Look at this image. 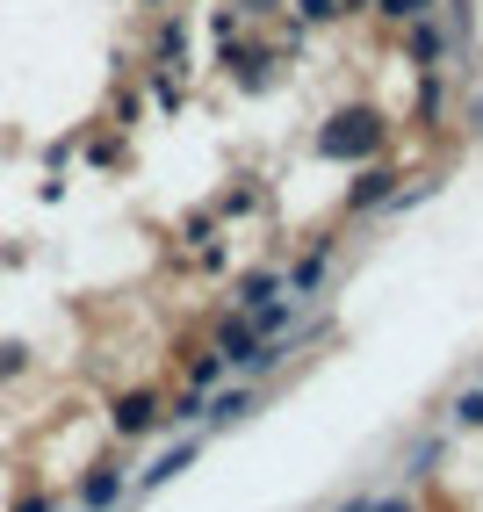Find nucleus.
<instances>
[{
    "label": "nucleus",
    "instance_id": "2",
    "mask_svg": "<svg viewBox=\"0 0 483 512\" xmlns=\"http://www.w3.org/2000/svg\"><path fill=\"white\" fill-rule=\"evenodd\" d=\"M202 412H210V426H224V419L246 412V390H231V397H217V404H202Z\"/></svg>",
    "mask_w": 483,
    "mask_h": 512
},
{
    "label": "nucleus",
    "instance_id": "7",
    "mask_svg": "<svg viewBox=\"0 0 483 512\" xmlns=\"http://www.w3.org/2000/svg\"><path fill=\"white\" fill-rule=\"evenodd\" d=\"M390 8H397V15H411V22H419V15L433 8V0H390Z\"/></svg>",
    "mask_w": 483,
    "mask_h": 512
},
{
    "label": "nucleus",
    "instance_id": "1",
    "mask_svg": "<svg viewBox=\"0 0 483 512\" xmlns=\"http://www.w3.org/2000/svg\"><path fill=\"white\" fill-rule=\"evenodd\" d=\"M195 448H202V440H181V448H174V455H159V462L145 469V484L159 491V484H166V476H174V469H188V462H195Z\"/></svg>",
    "mask_w": 483,
    "mask_h": 512
},
{
    "label": "nucleus",
    "instance_id": "4",
    "mask_svg": "<svg viewBox=\"0 0 483 512\" xmlns=\"http://www.w3.org/2000/svg\"><path fill=\"white\" fill-rule=\"evenodd\" d=\"M267 296H274V275H253L246 289H238V303H253V311H260V303H267Z\"/></svg>",
    "mask_w": 483,
    "mask_h": 512
},
{
    "label": "nucleus",
    "instance_id": "5",
    "mask_svg": "<svg viewBox=\"0 0 483 512\" xmlns=\"http://www.w3.org/2000/svg\"><path fill=\"white\" fill-rule=\"evenodd\" d=\"M137 426H152V404H145V397L123 404V433H137Z\"/></svg>",
    "mask_w": 483,
    "mask_h": 512
},
{
    "label": "nucleus",
    "instance_id": "6",
    "mask_svg": "<svg viewBox=\"0 0 483 512\" xmlns=\"http://www.w3.org/2000/svg\"><path fill=\"white\" fill-rule=\"evenodd\" d=\"M123 484H116V476H94V484H87V505H109Z\"/></svg>",
    "mask_w": 483,
    "mask_h": 512
},
{
    "label": "nucleus",
    "instance_id": "3",
    "mask_svg": "<svg viewBox=\"0 0 483 512\" xmlns=\"http://www.w3.org/2000/svg\"><path fill=\"white\" fill-rule=\"evenodd\" d=\"M455 419H462V426H483V390H469V397H455Z\"/></svg>",
    "mask_w": 483,
    "mask_h": 512
}]
</instances>
